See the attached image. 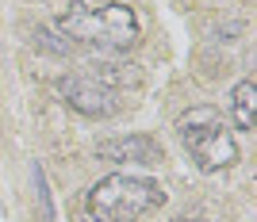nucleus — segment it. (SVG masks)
Segmentation results:
<instances>
[{
    "label": "nucleus",
    "instance_id": "nucleus-1",
    "mask_svg": "<svg viewBox=\"0 0 257 222\" xmlns=\"http://www.w3.org/2000/svg\"><path fill=\"white\" fill-rule=\"evenodd\" d=\"M54 31L69 43L119 54L139 43L142 23L135 8L119 4V0H69V8L54 20Z\"/></svg>",
    "mask_w": 257,
    "mask_h": 222
},
{
    "label": "nucleus",
    "instance_id": "nucleus-2",
    "mask_svg": "<svg viewBox=\"0 0 257 222\" xmlns=\"http://www.w3.org/2000/svg\"><path fill=\"white\" fill-rule=\"evenodd\" d=\"M165 203V188L150 176H127V172H111L100 176L85 195V207L92 222H139L154 207Z\"/></svg>",
    "mask_w": 257,
    "mask_h": 222
},
{
    "label": "nucleus",
    "instance_id": "nucleus-3",
    "mask_svg": "<svg viewBox=\"0 0 257 222\" xmlns=\"http://www.w3.org/2000/svg\"><path fill=\"white\" fill-rule=\"evenodd\" d=\"M177 138H181V146L188 149V157L196 161L200 172H223L238 165V142L226 127L223 111L211 104L188 107L177 119Z\"/></svg>",
    "mask_w": 257,
    "mask_h": 222
},
{
    "label": "nucleus",
    "instance_id": "nucleus-4",
    "mask_svg": "<svg viewBox=\"0 0 257 222\" xmlns=\"http://www.w3.org/2000/svg\"><path fill=\"white\" fill-rule=\"evenodd\" d=\"M58 96L85 119H111V115L123 111V100H119L123 92L107 88L104 81H96L88 69L85 73H65L62 81H58Z\"/></svg>",
    "mask_w": 257,
    "mask_h": 222
},
{
    "label": "nucleus",
    "instance_id": "nucleus-5",
    "mask_svg": "<svg viewBox=\"0 0 257 222\" xmlns=\"http://www.w3.org/2000/svg\"><path fill=\"white\" fill-rule=\"evenodd\" d=\"M96 157L111 161V165H146V169H150V165H161V161H165V153H161V146L150 134H119V138L100 142Z\"/></svg>",
    "mask_w": 257,
    "mask_h": 222
},
{
    "label": "nucleus",
    "instance_id": "nucleus-6",
    "mask_svg": "<svg viewBox=\"0 0 257 222\" xmlns=\"http://www.w3.org/2000/svg\"><path fill=\"white\" fill-rule=\"evenodd\" d=\"M230 119H234L238 130H249V134L257 130V85H253V77L234 85V92H230Z\"/></svg>",
    "mask_w": 257,
    "mask_h": 222
}]
</instances>
